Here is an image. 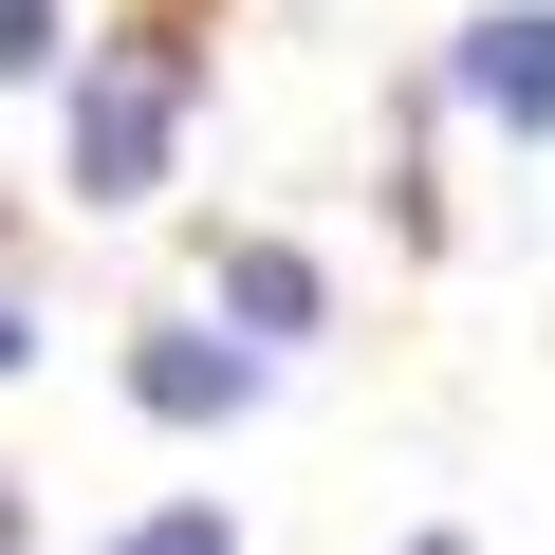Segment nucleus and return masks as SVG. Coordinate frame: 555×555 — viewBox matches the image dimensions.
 I'll return each mask as SVG.
<instances>
[{
  "instance_id": "7",
  "label": "nucleus",
  "mask_w": 555,
  "mask_h": 555,
  "mask_svg": "<svg viewBox=\"0 0 555 555\" xmlns=\"http://www.w3.org/2000/svg\"><path fill=\"white\" fill-rule=\"evenodd\" d=\"M20 352H38V315H20V297H0V371H20Z\"/></svg>"
},
{
  "instance_id": "5",
  "label": "nucleus",
  "mask_w": 555,
  "mask_h": 555,
  "mask_svg": "<svg viewBox=\"0 0 555 555\" xmlns=\"http://www.w3.org/2000/svg\"><path fill=\"white\" fill-rule=\"evenodd\" d=\"M112 555H241V518H222V500H167V518H130Z\"/></svg>"
},
{
  "instance_id": "6",
  "label": "nucleus",
  "mask_w": 555,
  "mask_h": 555,
  "mask_svg": "<svg viewBox=\"0 0 555 555\" xmlns=\"http://www.w3.org/2000/svg\"><path fill=\"white\" fill-rule=\"evenodd\" d=\"M56 56V0H0V75H38Z\"/></svg>"
},
{
  "instance_id": "1",
  "label": "nucleus",
  "mask_w": 555,
  "mask_h": 555,
  "mask_svg": "<svg viewBox=\"0 0 555 555\" xmlns=\"http://www.w3.org/2000/svg\"><path fill=\"white\" fill-rule=\"evenodd\" d=\"M185 130V38H93L75 56V204H149Z\"/></svg>"
},
{
  "instance_id": "2",
  "label": "nucleus",
  "mask_w": 555,
  "mask_h": 555,
  "mask_svg": "<svg viewBox=\"0 0 555 555\" xmlns=\"http://www.w3.org/2000/svg\"><path fill=\"white\" fill-rule=\"evenodd\" d=\"M444 93H463L481 130L537 149V130H555V0H481V20L444 38Z\"/></svg>"
},
{
  "instance_id": "8",
  "label": "nucleus",
  "mask_w": 555,
  "mask_h": 555,
  "mask_svg": "<svg viewBox=\"0 0 555 555\" xmlns=\"http://www.w3.org/2000/svg\"><path fill=\"white\" fill-rule=\"evenodd\" d=\"M0 555H20V481H0Z\"/></svg>"
},
{
  "instance_id": "4",
  "label": "nucleus",
  "mask_w": 555,
  "mask_h": 555,
  "mask_svg": "<svg viewBox=\"0 0 555 555\" xmlns=\"http://www.w3.org/2000/svg\"><path fill=\"white\" fill-rule=\"evenodd\" d=\"M222 315H241L259 352H297V334H315V259H297V241H222Z\"/></svg>"
},
{
  "instance_id": "3",
  "label": "nucleus",
  "mask_w": 555,
  "mask_h": 555,
  "mask_svg": "<svg viewBox=\"0 0 555 555\" xmlns=\"http://www.w3.org/2000/svg\"><path fill=\"white\" fill-rule=\"evenodd\" d=\"M130 408L149 426H241L259 408V334H149L130 352Z\"/></svg>"
}]
</instances>
